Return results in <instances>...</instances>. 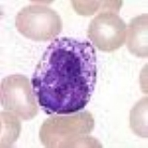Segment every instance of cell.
I'll return each mask as SVG.
<instances>
[{
    "instance_id": "5",
    "label": "cell",
    "mask_w": 148,
    "mask_h": 148,
    "mask_svg": "<svg viewBox=\"0 0 148 148\" xmlns=\"http://www.w3.org/2000/svg\"><path fill=\"white\" fill-rule=\"evenodd\" d=\"M94 119L90 113H78L67 117H53L43 123L40 131L42 143L54 146L55 143L73 141L79 135L92 132Z\"/></svg>"
},
{
    "instance_id": "6",
    "label": "cell",
    "mask_w": 148,
    "mask_h": 148,
    "mask_svg": "<svg viewBox=\"0 0 148 148\" xmlns=\"http://www.w3.org/2000/svg\"><path fill=\"white\" fill-rule=\"evenodd\" d=\"M127 46L132 54L137 57L148 56V18L142 14L132 18L127 29Z\"/></svg>"
},
{
    "instance_id": "2",
    "label": "cell",
    "mask_w": 148,
    "mask_h": 148,
    "mask_svg": "<svg viewBox=\"0 0 148 148\" xmlns=\"http://www.w3.org/2000/svg\"><path fill=\"white\" fill-rule=\"evenodd\" d=\"M15 25L22 35L34 41H50L62 30L61 18L51 8L32 3L18 12Z\"/></svg>"
},
{
    "instance_id": "1",
    "label": "cell",
    "mask_w": 148,
    "mask_h": 148,
    "mask_svg": "<svg viewBox=\"0 0 148 148\" xmlns=\"http://www.w3.org/2000/svg\"><path fill=\"white\" fill-rule=\"evenodd\" d=\"M97 79L90 42L61 37L52 41L37 63L32 87L46 114H71L85 108Z\"/></svg>"
},
{
    "instance_id": "4",
    "label": "cell",
    "mask_w": 148,
    "mask_h": 148,
    "mask_svg": "<svg viewBox=\"0 0 148 148\" xmlns=\"http://www.w3.org/2000/svg\"><path fill=\"white\" fill-rule=\"evenodd\" d=\"M127 26L113 10L98 13L91 21L87 36L97 48L104 52H113L126 42Z\"/></svg>"
},
{
    "instance_id": "7",
    "label": "cell",
    "mask_w": 148,
    "mask_h": 148,
    "mask_svg": "<svg viewBox=\"0 0 148 148\" xmlns=\"http://www.w3.org/2000/svg\"><path fill=\"white\" fill-rule=\"evenodd\" d=\"M147 97H143L131 111V128L137 135L146 138L147 133Z\"/></svg>"
},
{
    "instance_id": "3",
    "label": "cell",
    "mask_w": 148,
    "mask_h": 148,
    "mask_svg": "<svg viewBox=\"0 0 148 148\" xmlns=\"http://www.w3.org/2000/svg\"><path fill=\"white\" fill-rule=\"evenodd\" d=\"M0 95L3 108L17 115L21 119H32L38 114L35 95L26 76L13 74L4 78Z\"/></svg>"
}]
</instances>
